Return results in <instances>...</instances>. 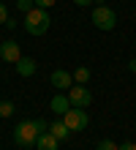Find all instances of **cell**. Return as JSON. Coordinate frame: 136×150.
<instances>
[{"instance_id":"obj_1","label":"cell","mask_w":136,"mask_h":150,"mask_svg":"<svg viewBox=\"0 0 136 150\" xmlns=\"http://www.w3.org/2000/svg\"><path fill=\"white\" fill-rule=\"evenodd\" d=\"M44 131H49L47 120H22V123H16V128H14V142L19 147H33L38 134H44Z\"/></svg>"},{"instance_id":"obj_2","label":"cell","mask_w":136,"mask_h":150,"mask_svg":"<svg viewBox=\"0 0 136 150\" xmlns=\"http://www.w3.org/2000/svg\"><path fill=\"white\" fill-rule=\"evenodd\" d=\"M25 30L30 33V36H44V33L49 30V25H52V19H49V14H47V8H30V11L25 14Z\"/></svg>"},{"instance_id":"obj_3","label":"cell","mask_w":136,"mask_h":150,"mask_svg":"<svg viewBox=\"0 0 136 150\" xmlns=\"http://www.w3.org/2000/svg\"><path fill=\"white\" fill-rule=\"evenodd\" d=\"M90 22H93L98 30H114V28H117V14H114L109 6L101 3V6H95V8H93V14H90Z\"/></svg>"},{"instance_id":"obj_4","label":"cell","mask_w":136,"mask_h":150,"mask_svg":"<svg viewBox=\"0 0 136 150\" xmlns=\"http://www.w3.org/2000/svg\"><path fill=\"white\" fill-rule=\"evenodd\" d=\"M66 96H68L71 107H76V109H87L93 104V93L87 90V85H71Z\"/></svg>"},{"instance_id":"obj_5","label":"cell","mask_w":136,"mask_h":150,"mask_svg":"<svg viewBox=\"0 0 136 150\" xmlns=\"http://www.w3.org/2000/svg\"><path fill=\"white\" fill-rule=\"evenodd\" d=\"M63 123H66L71 131H85V128H87V123H90L87 109H76V107H71L66 115H63Z\"/></svg>"},{"instance_id":"obj_6","label":"cell","mask_w":136,"mask_h":150,"mask_svg":"<svg viewBox=\"0 0 136 150\" xmlns=\"http://www.w3.org/2000/svg\"><path fill=\"white\" fill-rule=\"evenodd\" d=\"M0 57H3L6 63H16V60L22 57V52H19V44H16L14 38H8V41H0Z\"/></svg>"},{"instance_id":"obj_7","label":"cell","mask_w":136,"mask_h":150,"mask_svg":"<svg viewBox=\"0 0 136 150\" xmlns=\"http://www.w3.org/2000/svg\"><path fill=\"white\" fill-rule=\"evenodd\" d=\"M52 87H57L60 93H66V87H71L74 85V74L71 71H66V68H57V71H52Z\"/></svg>"},{"instance_id":"obj_8","label":"cell","mask_w":136,"mask_h":150,"mask_svg":"<svg viewBox=\"0 0 136 150\" xmlns=\"http://www.w3.org/2000/svg\"><path fill=\"white\" fill-rule=\"evenodd\" d=\"M49 109H52L54 115H60V117H63V115L71 109L68 96H66V93H54V96H52V101H49Z\"/></svg>"},{"instance_id":"obj_9","label":"cell","mask_w":136,"mask_h":150,"mask_svg":"<svg viewBox=\"0 0 136 150\" xmlns=\"http://www.w3.org/2000/svg\"><path fill=\"white\" fill-rule=\"evenodd\" d=\"M14 66H16V74H19V76H25V79L35 74V60H33V57H25V55H22Z\"/></svg>"},{"instance_id":"obj_10","label":"cell","mask_w":136,"mask_h":150,"mask_svg":"<svg viewBox=\"0 0 136 150\" xmlns=\"http://www.w3.org/2000/svg\"><path fill=\"white\" fill-rule=\"evenodd\" d=\"M49 134L57 139V142H66V139L71 137V128H68L63 120H57V123H49Z\"/></svg>"},{"instance_id":"obj_11","label":"cell","mask_w":136,"mask_h":150,"mask_svg":"<svg viewBox=\"0 0 136 150\" xmlns=\"http://www.w3.org/2000/svg\"><path fill=\"white\" fill-rule=\"evenodd\" d=\"M57 139H54L49 131H44V134H38V139H35V150H57Z\"/></svg>"},{"instance_id":"obj_12","label":"cell","mask_w":136,"mask_h":150,"mask_svg":"<svg viewBox=\"0 0 136 150\" xmlns=\"http://www.w3.org/2000/svg\"><path fill=\"white\" fill-rule=\"evenodd\" d=\"M74 82H76V85H87V82H90V68H87V66H79L76 71H74Z\"/></svg>"},{"instance_id":"obj_13","label":"cell","mask_w":136,"mask_h":150,"mask_svg":"<svg viewBox=\"0 0 136 150\" xmlns=\"http://www.w3.org/2000/svg\"><path fill=\"white\" fill-rule=\"evenodd\" d=\"M14 101H0V117H11L14 115Z\"/></svg>"},{"instance_id":"obj_14","label":"cell","mask_w":136,"mask_h":150,"mask_svg":"<svg viewBox=\"0 0 136 150\" xmlns=\"http://www.w3.org/2000/svg\"><path fill=\"white\" fill-rule=\"evenodd\" d=\"M16 11H22V14H27V11H30V8H35V3H33V0H16Z\"/></svg>"},{"instance_id":"obj_15","label":"cell","mask_w":136,"mask_h":150,"mask_svg":"<svg viewBox=\"0 0 136 150\" xmlns=\"http://www.w3.org/2000/svg\"><path fill=\"white\" fill-rule=\"evenodd\" d=\"M95 150H117V142H112V139H101Z\"/></svg>"},{"instance_id":"obj_16","label":"cell","mask_w":136,"mask_h":150,"mask_svg":"<svg viewBox=\"0 0 136 150\" xmlns=\"http://www.w3.org/2000/svg\"><path fill=\"white\" fill-rule=\"evenodd\" d=\"M33 3L38 6V8H52L54 3H57V0H33Z\"/></svg>"},{"instance_id":"obj_17","label":"cell","mask_w":136,"mask_h":150,"mask_svg":"<svg viewBox=\"0 0 136 150\" xmlns=\"http://www.w3.org/2000/svg\"><path fill=\"white\" fill-rule=\"evenodd\" d=\"M6 19H8V8L6 3H0V25H6Z\"/></svg>"},{"instance_id":"obj_18","label":"cell","mask_w":136,"mask_h":150,"mask_svg":"<svg viewBox=\"0 0 136 150\" xmlns=\"http://www.w3.org/2000/svg\"><path fill=\"white\" fill-rule=\"evenodd\" d=\"M117 150H136V142H123V145H117Z\"/></svg>"},{"instance_id":"obj_19","label":"cell","mask_w":136,"mask_h":150,"mask_svg":"<svg viewBox=\"0 0 136 150\" xmlns=\"http://www.w3.org/2000/svg\"><path fill=\"white\" fill-rule=\"evenodd\" d=\"M74 3H76V6H79V8H87V6H90V3H93V0H74Z\"/></svg>"},{"instance_id":"obj_20","label":"cell","mask_w":136,"mask_h":150,"mask_svg":"<svg viewBox=\"0 0 136 150\" xmlns=\"http://www.w3.org/2000/svg\"><path fill=\"white\" fill-rule=\"evenodd\" d=\"M6 28H8V30H14V28H16V19H11V16H8V19H6Z\"/></svg>"},{"instance_id":"obj_21","label":"cell","mask_w":136,"mask_h":150,"mask_svg":"<svg viewBox=\"0 0 136 150\" xmlns=\"http://www.w3.org/2000/svg\"><path fill=\"white\" fill-rule=\"evenodd\" d=\"M128 68H131V71L136 74V60H131V63H128Z\"/></svg>"}]
</instances>
